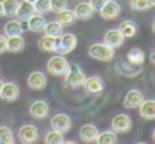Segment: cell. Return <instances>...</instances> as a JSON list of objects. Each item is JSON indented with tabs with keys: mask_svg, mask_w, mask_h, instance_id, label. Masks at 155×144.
<instances>
[{
	"mask_svg": "<svg viewBox=\"0 0 155 144\" xmlns=\"http://www.w3.org/2000/svg\"><path fill=\"white\" fill-rule=\"evenodd\" d=\"M2 5H3V15L14 17L15 11H17V6H18V0H3Z\"/></svg>",
	"mask_w": 155,
	"mask_h": 144,
	"instance_id": "obj_29",
	"label": "cell"
},
{
	"mask_svg": "<svg viewBox=\"0 0 155 144\" xmlns=\"http://www.w3.org/2000/svg\"><path fill=\"white\" fill-rule=\"evenodd\" d=\"M56 44H58V40L56 38H52V37H41L38 40V47L41 52H47V53H55L56 50Z\"/></svg>",
	"mask_w": 155,
	"mask_h": 144,
	"instance_id": "obj_23",
	"label": "cell"
},
{
	"mask_svg": "<svg viewBox=\"0 0 155 144\" xmlns=\"http://www.w3.org/2000/svg\"><path fill=\"white\" fill-rule=\"evenodd\" d=\"M97 133H99L97 127H96L94 124H91V123H87V124H84V126L79 129V138H81L84 142H94Z\"/></svg>",
	"mask_w": 155,
	"mask_h": 144,
	"instance_id": "obj_16",
	"label": "cell"
},
{
	"mask_svg": "<svg viewBox=\"0 0 155 144\" xmlns=\"http://www.w3.org/2000/svg\"><path fill=\"white\" fill-rule=\"evenodd\" d=\"M58 40V44H56V50L55 53L56 55H65V53H70L71 50H74L76 44H78V38L74 34H64L56 38Z\"/></svg>",
	"mask_w": 155,
	"mask_h": 144,
	"instance_id": "obj_4",
	"label": "cell"
},
{
	"mask_svg": "<svg viewBox=\"0 0 155 144\" xmlns=\"http://www.w3.org/2000/svg\"><path fill=\"white\" fill-rule=\"evenodd\" d=\"M3 32L5 37H15V35H21L23 34V26L20 20H9L5 26H3Z\"/></svg>",
	"mask_w": 155,
	"mask_h": 144,
	"instance_id": "obj_22",
	"label": "cell"
},
{
	"mask_svg": "<svg viewBox=\"0 0 155 144\" xmlns=\"http://www.w3.org/2000/svg\"><path fill=\"white\" fill-rule=\"evenodd\" d=\"M119 30H120V34H122L125 38H132V37H135V34H137V24H135L134 21H131V20H125V21L120 23Z\"/></svg>",
	"mask_w": 155,
	"mask_h": 144,
	"instance_id": "obj_26",
	"label": "cell"
},
{
	"mask_svg": "<svg viewBox=\"0 0 155 144\" xmlns=\"http://www.w3.org/2000/svg\"><path fill=\"white\" fill-rule=\"evenodd\" d=\"M138 109H140V117L141 118H144V120H153L155 118V100L143 99Z\"/></svg>",
	"mask_w": 155,
	"mask_h": 144,
	"instance_id": "obj_15",
	"label": "cell"
},
{
	"mask_svg": "<svg viewBox=\"0 0 155 144\" xmlns=\"http://www.w3.org/2000/svg\"><path fill=\"white\" fill-rule=\"evenodd\" d=\"M6 52V37L5 35H0V53Z\"/></svg>",
	"mask_w": 155,
	"mask_h": 144,
	"instance_id": "obj_35",
	"label": "cell"
},
{
	"mask_svg": "<svg viewBox=\"0 0 155 144\" xmlns=\"http://www.w3.org/2000/svg\"><path fill=\"white\" fill-rule=\"evenodd\" d=\"M25 2H29V3H34V2H35V0H25Z\"/></svg>",
	"mask_w": 155,
	"mask_h": 144,
	"instance_id": "obj_39",
	"label": "cell"
},
{
	"mask_svg": "<svg viewBox=\"0 0 155 144\" xmlns=\"http://www.w3.org/2000/svg\"><path fill=\"white\" fill-rule=\"evenodd\" d=\"M26 21H28V29L31 32H43L46 24V18L43 17V14H37V12L32 17H29Z\"/></svg>",
	"mask_w": 155,
	"mask_h": 144,
	"instance_id": "obj_21",
	"label": "cell"
},
{
	"mask_svg": "<svg viewBox=\"0 0 155 144\" xmlns=\"http://www.w3.org/2000/svg\"><path fill=\"white\" fill-rule=\"evenodd\" d=\"M62 26L55 20V21H49V23H46L44 24V29H43V32H44V35H47V37H52V38H59L61 35H62Z\"/></svg>",
	"mask_w": 155,
	"mask_h": 144,
	"instance_id": "obj_25",
	"label": "cell"
},
{
	"mask_svg": "<svg viewBox=\"0 0 155 144\" xmlns=\"http://www.w3.org/2000/svg\"><path fill=\"white\" fill-rule=\"evenodd\" d=\"M67 68H68V61L61 55H55L47 61V71L52 76H64Z\"/></svg>",
	"mask_w": 155,
	"mask_h": 144,
	"instance_id": "obj_3",
	"label": "cell"
},
{
	"mask_svg": "<svg viewBox=\"0 0 155 144\" xmlns=\"http://www.w3.org/2000/svg\"><path fill=\"white\" fill-rule=\"evenodd\" d=\"M107 2H108V0H90L88 3L93 6V9H94V11H99V9H101V8H102L105 3H107Z\"/></svg>",
	"mask_w": 155,
	"mask_h": 144,
	"instance_id": "obj_34",
	"label": "cell"
},
{
	"mask_svg": "<svg viewBox=\"0 0 155 144\" xmlns=\"http://www.w3.org/2000/svg\"><path fill=\"white\" fill-rule=\"evenodd\" d=\"M143 99H144V96H143L141 91H138V90H129L126 93L125 99H123V106L128 108V109H135V108L140 106V103L143 102Z\"/></svg>",
	"mask_w": 155,
	"mask_h": 144,
	"instance_id": "obj_13",
	"label": "cell"
},
{
	"mask_svg": "<svg viewBox=\"0 0 155 144\" xmlns=\"http://www.w3.org/2000/svg\"><path fill=\"white\" fill-rule=\"evenodd\" d=\"M67 5H68L67 0H50V11H53V12L62 11L67 8Z\"/></svg>",
	"mask_w": 155,
	"mask_h": 144,
	"instance_id": "obj_33",
	"label": "cell"
},
{
	"mask_svg": "<svg viewBox=\"0 0 155 144\" xmlns=\"http://www.w3.org/2000/svg\"><path fill=\"white\" fill-rule=\"evenodd\" d=\"M97 144H116L117 142V133L114 130H107V132H101L96 136Z\"/></svg>",
	"mask_w": 155,
	"mask_h": 144,
	"instance_id": "obj_27",
	"label": "cell"
},
{
	"mask_svg": "<svg viewBox=\"0 0 155 144\" xmlns=\"http://www.w3.org/2000/svg\"><path fill=\"white\" fill-rule=\"evenodd\" d=\"M29 115L32 118H46L49 115V103L46 100H35L29 106Z\"/></svg>",
	"mask_w": 155,
	"mask_h": 144,
	"instance_id": "obj_9",
	"label": "cell"
},
{
	"mask_svg": "<svg viewBox=\"0 0 155 144\" xmlns=\"http://www.w3.org/2000/svg\"><path fill=\"white\" fill-rule=\"evenodd\" d=\"M50 127L58 130V132H61V133H65V132H68L71 129V120L65 114H56L50 120Z\"/></svg>",
	"mask_w": 155,
	"mask_h": 144,
	"instance_id": "obj_8",
	"label": "cell"
},
{
	"mask_svg": "<svg viewBox=\"0 0 155 144\" xmlns=\"http://www.w3.org/2000/svg\"><path fill=\"white\" fill-rule=\"evenodd\" d=\"M114 50L113 47L107 46L105 43H96V44H91L90 49H88V55L90 58L96 59V61H101V62H110L113 61L114 58Z\"/></svg>",
	"mask_w": 155,
	"mask_h": 144,
	"instance_id": "obj_2",
	"label": "cell"
},
{
	"mask_svg": "<svg viewBox=\"0 0 155 144\" xmlns=\"http://www.w3.org/2000/svg\"><path fill=\"white\" fill-rule=\"evenodd\" d=\"M38 138H40V132L34 124H23L18 129V139L25 144H32L38 141Z\"/></svg>",
	"mask_w": 155,
	"mask_h": 144,
	"instance_id": "obj_7",
	"label": "cell"
},
{
	"mask_svg": "<svg viewBox=\"0 0 155 144\" xmlns=\"http://www.w3.org/2000/svg\"><path fill=\"white\" fill-rule=\"evenodd\" d=\"M44 142H46V144H62V142H64V136H62L61 132L52 129L50 132L46 133V136H44Z\"/></svg>",
	"mask_w": 155,
	"mask_h": 144,
	"instance_id": "obj_28",
	"label": "cell"
},
{
	"mask_svg": "<svg viewBox=\"0 0 155 144\" xmlns=\"http://www.w3.org/2000/svg\"><path fill=\"white\" fill-rule=\"evenodd\" d=\"M20 96V88L14 82H2L0 85V99L5 102H14Z\"/></svg>",
	"mask_w": 155,
	"mask_h": 144,
	"instance_id": "obj_6",
	"label": "cell"
},
{
	"mask_svg": "<svg viewBox=\"0 0 155 144\" xmlns=\"http://www.w3.org/2000/svg\"><path fill=\"white\" fill-rule=\"evenodd\" d=\"M73 14H74L76 20H90L94 15V9L88 2H81L74 6Z\"/></svg>",
	"mask_w": 155,
	"mask_h": 144,
	"instance_id": "obj_14",
	"label": "cell"
},
{
	"mask_svg": "<svg viewBox=\"0 0 155 144\" xmlns=\"http://www.w3.org/2000/svg\"><path fill=\"white\" fill-rule=\"evenodd\" d=\"M104 43L113 49H117V47H122L123 43H125V37L120 34L119 29H110L107 30V34L104 35Z\"/></svg>",
	"mask_w": 155,
	"mask_h": 144,
	"instance_id": "obj_12",
	"label": "cell"
},
{
	"mask_svg": "<svg viewBox=\"0 0 155 144\" xmlns=\"http://www.w3.org/2000/svg\"><path fill=\"white\" fill-rule=\"evenodd\" d=\"M144 59H146V55H144V52H143L140 47H132V49L126 53V61H128L131 65L141 67V65L144 64Z\"/></svg>",
	"mask_w": 155,
	"mask_h": 144,
	"instance_id": "obj_18",
	"label": "cell"
},
{
	"mask_svg": "<svg viewBox=\"0 0 155 144\" xmlns=\"http://www.w3.org/2000/svg\"><path fill=\"white\" fill-rule=\"evenodd\" d=\"M26 43L23 40L21 35H15V37H6V50L11 53H18L25 49Z\"/></svg>",
	"mask_w": 155,
	"mask_h": 144,
	"instance_id": "obj_19",
	"label": "cell"
},
{
	"mask_svg": "<svg viewBox=\"0 0 155 144\" xmlns=\"http://www.w3.org/2000/svg\"><path fill=\"white\" fill-rule=\"evenodd\" d=\"M64 78H65V85L70 87V88H79L84 85L87 76L84 75V71L79 68V65H76V64H68V68L67 71L64 73Z\"/></svg>",
	"mask_w": 155,
	"mask_h": 144,
	"instance_id": "obj_1",
	"label": "cell"
},
{
	"mask_svg": "<svg viewBox=\"0 0 155 144\" xmlns=\"http://www.w3.org/2000/svg\"><path fill=\"white\" fill-rule=\"evenodd\" d=\"M84 87H85V90L90 94H99L104 90V81L99 76H91V78H87L85 79Z\"/></svg>",
	"mask_w": 155,
	"mask_h": 144,
	"instance_id": "obj_20",
	"label": "cell"
},
{
	"mask_svg": "<svg viewBox=\"0 0 155 144\" xmlns=\"http://www.w3.org/2000/svg\"><path fill=\"white\" fill-rule=\"evenodd\" d=\"M149 8H152L149 0H131V9L132 11H147Z\"/></svg>",
	"mask_w": 155,
	"mask_h": 144,
	"instance_id": "obj_32",
	"label": "cell"
},
{
	"mask_svg": "<svg viewBox=\"0 0 155 144\" xmlns=\"http://www.w3.org/2000/svg\"><path fill=\"white\" fill-rule=\"evenodd\" d=\"M47 85V79L44 76V73L41 71H32V73L28 76V87L34 91H41L44 90Z\"/></svg>",
	"mask_w": 155,
	"mask_h": 144,
	"instance_id": "obj_10",
	"label": "cell"
},
{
	"mask_svg": "<svg viewBox=\"0 0 155 144\" xmlns=\"http://www.w3.org/2000/svg\"><path fill=\"white\" fill-rule=\"evenodd\" d=\"M0 17H3V5L0 2Z\"/></svg>",
	"mask_w": 155,
	"mask_h": 144,
	"instance_id": "obj_37",
	"label": "cell"
},
{
	"mask_svg": "<svg viewBox=\"0 0 155 144\" xmlns=\"http://www.w3.org/2000/svg\"><path fill=\"white\" fill-rule=\"evenodd\" d=\"M56 21L61 24V26H70L76 21V17L73 14V11L70 9H62V11H58L56 12Z\"/></svg>",
	"mask_w": 155,
	"mask_h": 144,
	"instance_id": "obj_24",
	"label": "cell"
},
{
	"mask_svg": "<svg viewBox=\"0 0 155 144\" xmlns=\"http://www.w3.org/2000/svg\"><path fill=\"white\" fill-rule=\"evenodd\" d=\"M99 14L104 20H114L120 14V6H119L117 2H114V0H108V2L99 9Z\"/></svg>",
	"mask_w": 155,
	"mask_h": 144,
	"instance_id": "obj_11",
	"label": "cell"
},
{
	"mask_svg": "<svg viewBox=\"0 0 155 144\" xmlns=\"http://www.w3.org/2000/svg\"><path fill=\"white\" fill-rule=\"evenodd\" d=\"M35 14V9H34V5L32 3H29V2H23L20 3L18 2V6H17V11H15V17H17V20H20V21H26L29 17H32Z\"/></svg>",
	"mask_w": 155,
	"mask_h": 144,
	"instance_id": "obj_17",
	"label": "cell"
},
{
	"mask_svg": "<svg viewBox=\"0 0 155 144\" xmlns=\"http://www.w3.org/2000/svg\"><path fill=\"white\" fill-rule=\"evenodd\" d=\"M150 62H152V64L155 62V52H152V53H150Z\"/></svg>",
	"mask_w": 155,
	"mask_h": 144,
	"instance_id": "obj_36",
	"label": "cell"
},
{
	"mask_svg": "<svg viewBox=\"0 0 155 144\" xmlns=\"http://www.w3.org/2000/svg\"><path fill=\"white\" fill-rule=\"evenodd\" d=\"M111 127L116 133H126L132 127V120L126 114H117L111 120Z\"/></svg>",
	"mask_w": 155,
	"mask_h": 144,
	"instance_id": "obj_5",
	"label": "cell"
},
{
	"mask_svg": "<svg viewBox=\"0 0 155 144\" xmlns=\"http://www.w3.org/2000/svg\"><path fill=\"white\" fill-rule=\"evenodd\" d=\"M149 2H150V5H152V6L155 5V0H149Z\"/></svg>",
	"mask_w": 155,
	"mask_h": 144,
	"instance_id": "obj_38",
	"label": "cell"
},
{
	"mask_svg": "<svg viewBox=\"0 0 155 144\" xmlns=\"http://www.w3.org/2000/svg\"><path fill=\"white\" fill-rule=\"evenodd\" d=\"M37 14H47L50 12V0H35L32 3Z\"/></svg>",
	"mask_w": 155,
	"mask_h": 144,
	"instance_id": "obj_31",
	"label": "cell"
},
{
	"mask_svg": "<svg viewBox=\"0 0 155 144\" xmlns=\"http://www.w3.org/2000/svg\"><path fill=\"white\" fill-rule=\"evenodd\" d=\"M0 85H2V81H0Z\"/></svg>",
	"mask_w": 155,
	"mask_h": 144,
	"instance_id": "obj_40",
	"label": "cell"
},
{
	"mask_svg": "<svg viewBox=\"0 0 155 144\" xmlns=\"http://www.w3.org/2000/svg\"><path fill=\"white\" fill-rule=\"evenodd\" d=\"M14 142V133L11 127L0 126V144H12Z\"/></svg>",
	"mask_w": 155,
	"mask_h": 144,
	"instance_id": "obj_30",
	"label": "cell"
}]
</instances>
